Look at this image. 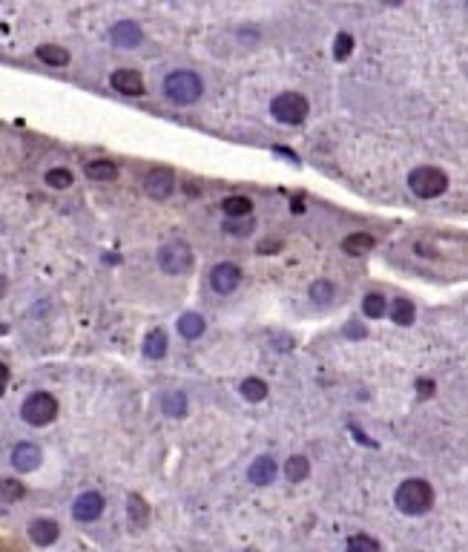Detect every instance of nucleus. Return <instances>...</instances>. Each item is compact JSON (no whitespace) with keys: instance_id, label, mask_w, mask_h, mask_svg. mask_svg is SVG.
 Masks as SVG:
<instances>
[{"instance_id":"f3484780","label":"nucleus","mask_w":468,"mask_h":552,"mask_svg":"<svg viewBox=\"0 0 468 552\" xmlns=\"http://www.w3.org/2000/svg\"><path fill=\"white\" fill-rule=\"evenodd\" d=\"M87 179H92V181H112L115 176H118V167H115L112 161H107V159H95V161H89L87 164Z\"/></svg>"},{"instance_id":"4be33fe9","label":"nucleus","mask_w":468,"mask_h":552,"mask_svg":"<svg viewBox=\"0 0 468 552\" xmlns=\"http://www.w3.org/2000/svg\"><path fill=\"white\" fill-rule=\"evenodd\" d=\"M161 409L167 417H184L187 414V397L181 391H167L161 400Z\"/></svg>"},{"instance_id":"7c9ffc66","label":"nucleus","mask_w":468,"mask_h":552,"mask_svg":"<svg viewBox=\"0 0 468 552\" xmlns=\"http://www.w3.org/2000/svg\"><path fill=\"white\" fill-rule=\"evenodd\" d=\"M350 52H354V37H350L348 32L336 35V41H334V58H336V61H345Z\"/></svg>"},{"instance_id":"1a4fd4ad","label":"nucleus","mask_w":468,"mask_h":552,"mask_svg":"<svg viewBox=\"0 0 468 552\" xmlns=\"http://www.w3.org/2000/svg\"><path fill=\"white\" fill-rule=\"evenodd\" d=\"M101 512H104V498H101L98 492H84V495H78L75 504H72V515H75V521H81V524L98 521Z\"/></svg>"},{"instance_id":"6ab92c4d","label":"nucleus","mask_w":468,"mask_h":552,"mask_svg":"<svg viewBox=\"0 0 468 552\" xmlns=\"http://www.w3.org/2000/svg\"><path fill=\"white\" fill-rule=\"evenodd\" d=\"M144 354L150 359H161L167 354V334L161 328H152L147 337H144Z\"/></svg>"},{"instance_id":"2f4dec72","label":"nucleus","mask_w":468,"mask_h":552,"mask_svg":"<svg viewBox=\"0 0 468 552\" xmlns=\"http://www.w3.org/2000/svg\"><path fill=\"white\" fill-rule=\"evenodd\" d=\"M224 231L233 233V236H247L253 231V219L250 222L247 219H230V222H224Z\"/></svg>"},{"instance_id":"f257e3e1","label":"nucleus","mask_w":468,"mask_h":552,"mask_svg":"<svg viewBox=\"0 0 468 552\" xmlns=\"http://www.w3.org/2000/svg\"><path fill=\"white\" fill-rule=\"evenodd\" d=\"M394 504H397L399 512H405V515H425V512L434 506V489L422 478H408V481L399 483V489L394 495Z\"/></svg>"},{"instance_id":"7ed1b4c3","label":"nucleus","mask_w":468,"mask_h":552,"mask_svg":"<svg viewBox=\"0 0 468 552\" xmlns=\"http://www.w3.org/2000/svg\"><path fill=\"white\" fill-rule=\"evenodd\" d=\"M408 187H411V193L420 196V199H437L448 190V176L442 173L440 167H417L411 170V176H408Z\"/></svg>"},{"instance_id":"473e14b6","label":"nucleus","mask_w":468,"mask_h":552,"mask_svg":"<svg viewBox=\"0 0 468 552\" xmlns=\"http://www.w3.org/2000/svg\"><path fill=\"white\" fill-rule=\"evenodd\" d=\"M6 386H9V368H6L3 363H0V394L6 391Z\"/></svg>"},{"instance_id":"2eb2a0df","label":"nucleus","mask_w":468,"mask_h":552,"mask_svg":"<svg viewBox=\"0 0 468 552\" xmlns=\"http://www.w3.org/2000/svg\"><path fill=\"white\" fill-rule=\"evenodd\" d=\"M127 518L132 524V529H147L150 524V504L141 498V495H129L127 498Z\"/></svg>"},{"instance_id":"b1692460","label":"nucleus","mask_w":468,"mask_h":552,"mask_svg":"<svg viewBox=\"0 0 468 552\" xmlns=\"http://www.w3.org/2000/svg\"><path fill=\"white\" fill-rule=\"evenodd\" d=\"M285 474H287V481L290 483H302L307 474H310V463H307V458H302V454H294V458L287 461V466H285Z\"/></svg>"},{"instance_id":"dca6fc26","label":"nucleus","mask_w":468,"mask_h":552,"mask_svg":"<svg viewBox=\"0 0 468 552\" xmlns=\"http://www.w3.org/2000/svg\"><path fill=\"white\" fill-rule=\"evenodd\" d=\"M204 317L201 314H196V311H187V314H181L179 317V334L181 337H187V339H196V337H201L204 334Z\"/></svg>"},{"instance_id":"f03ea898","label":"nucleus","mask_w":468,"mask_h":552,"mask_svg":"<svg viewBox=\"0 0 468 552\" xmlns=\"http://www.w3.org/2000/svg\"><path fill=\"white\" fill-rule=\"evenodd\" d=\"M201 92H204L201 78H199L196 72H190V69H175V72H170L167 78H164V95H167V101L179 104V107L196 104V101L201 98Z\"/></svg>"},{"instance_id":"5701e85b","label":"nucleus","mask_w":468,"mask_h":552,"mask_svg":"<svg viewBox=\"0 0 468 552\" xmlns=\"http://www.w3.org/2000/svg\"><path fill=\"white\" fill-rule=\"evenodd\" d=\"M239 391H242L244 400H250V403H259V400L267 397V383H264V380H259V377H247L244 383L239 386Z\"/></svg>"},{"instance_id":"a211bd4d","label":"nucleus","mask_w":468,"mask_h":552,"mask_svg":"<svg viewBox=\"0 0 468 552\" xmlns=\"http://www.w3.org/2000/svg\"><path fill=\"white\" fill-rule=\"evenodd\" d=\"M222 211L227 213V219H247L253 213V202L247 196H227L222 202Z\"/></svg>"},{"instance_id":"393cba45","label":"nucleus","mask_w":468,"mask_h":552,"mask_svg":"<svg viewBox=\"0 0 468 552\" xmlns=\"http://www.w3.org/2000/svg\"><path fill=\"white\" fill-rule=\"evenodd\" d=\"M388 311H391V319L397 322V326H411L414 322V305L408 299H394Z\"/></svg>"},{"instance_id":"20e7f679","label":"nucleus","mask_w":468,"mask_h":552,"mask_svg":"<svg viewBox=\"0 0 468 552\" xmlns=\"http://www.w3.org/2000/svg\"><path fill=\"white\" fill-rule=\"evenodd\" d=\"M21 417H24V423H29L35 429H44L57 417V400L52 394H46V391H35V394H29L24 400Z\"/></svg>"},{"instance_id":"c85d7f7f","label":"nucleus","mask_w":468,"mask_h":552,"mask_svg":"<svg viewBox=\"0 0 468 552\" xmlns=\"http://www.w3.org/2000/svg\"><path fill=\"white\" fill-rule=\"evenodd\" d=\"M345 552H379V544L370 535H350Z\"/></svg>"},{"instance_id":"c756f323","label":"nucleus","mask_w":468,"mask_h":552,"mask_svg":"<svg viewBox=\"0 0 468 552\" xmlns=\"http://www.w3.org/2000/svg\"><path fill=\"white\" fill-rule=\"evenodd\" d=\"M310 299H314V302H330V299H334V285H330L327 279L314 282V285H310Z\"/></svg>"},{"instance_id":"bb28decb","label":"nucleus","mask_w":468,"mask_h":552,"mask_svg":"<svg viewBox=\"0 0 468 552\" xmlns=\"http://www.w3.org/2000/svg\"><path fill=\"white\" fill-rule=\"evenodd\" d=\"M24 492H26V489H24L21 481H15V478H3V481H0V501H3V504L21 501Z\"/></svg>"},{"instance_id":"6e6552de","label":"nucleus","mask_w":468,"mask_h":552,"mask_svg":"<svg viewBox=\"0 0 468 552\" xmlns=\"http://www.w3.org/2000/svg\"><path fill=\"white\" fill-rule=\"evenodd\" d=\"M239 282H242V268L233 262H219L216 268L210 271V285L216 294H224V296L233 294L239 288Z\"/></svg>"},{"instance_id":"f704fd0d","label":"nucleus","mask_w":468,"mask_h":552,"mask_svg":"<svg viewBox=\"0 0 468 552\" xmlns=\"http://www.w3.org/2000/svg\"><path fill=\"white\" fill-rule=\"evenodd\" d=\"M6 288H9V285H6V276H0V299L6 296Z\"/></svg>"},{"instance_id":"412c9836","label":"nucleus","mask_w":468,"mask_h":552,"mask_svg":"<svg viewBox=\"0 0 468 552\" xmlns=\"http://www.w3.org/2000/svg\"><path fill=\"white\" fill-rule=\"evenodd\" d=\"M37 58L49 66H66L69 64V52L64 46H55V44H44L37 46Z\"/></svg>"},{"instance_id":"0eeeda50","label":"nucleus","mask_w":468,"mask_h":552,"mask_svg":"<svg viewBox=\"0 0 468 552\" xmlns=\"http://www.w3.org/2000/svg\"><path fill=\"white\" fill-rule=\"evenodd\" d=\"M172 190H175V176L170 173V170H164V167H155V170H150V173L144 176V193L150 199H155V202L170 199Z\"/></svg>"},{"instance_id":"cd10ccee","label":"nucleus","mask_w":468,"mask_h":552,"mask_svg":"<svg viewBox=\"0 0 468 552\" xmlns=\"http://www.w3.org/2000/svg\"><path fill=\"white\" fill-rule=\"evenodd\" d=\"M46 184L55 190H66V187H72V173L66 167H52L46 173Z\"/></svg>"},{"instance_id":"ddd939ff","label":"nucleus","mask_w":468,"mask_h":552,"mask_svg":"<svg viewBox=\"0 0 468 552\" xmlns=\"http://www.w3.org/2000/svg\"><path fill=\"white\" fill-rule=\"evenodd\" d=\"M247 478H250V483H256V486H270L273 481H276V461H273L270 454H262V458H256L250 463Z\"/></svg>"},{"instance_id":"423d86ee","label":"nucleus","mask_w":468,"mask_h":552,"mask_svg":"<svg viewBox=\"0 0 468 552\" xmlns=\"http://www.w3.org/2000/svg\"><path fill=\"white\" fill-rule=\"evenodd\" d=\"M159 268L167 276H181L192 268V247L181 239H172L159 247Z\"/></svg>"},{"instance_id":"a878e982","label":"nucleus","mask_w":468,"mask_h":552,"mask_svg":"<svg viewBox=\"0 0 468 552\" xmlns=\"http://www.w3.org/2000/svg\"><path fill=\"white\" fill-rule=\"evenodd\" d=\"M362 311H365V317H370V319H379V317L388 314V299L379 296V294H368V296L362 299Z\"/></svg>"},{"instance_id":"72a5a7b5","label":"nucleus","mask_w":468,"mask_h":552,"mask_svg":"<svg viewBox=\"0 0 468 552\" xmlns=\"http://www.w3.org/2000/svg\"><path fill=\"white\" fill-rule=\"evenodd\" d=\"M431 389H434V386L428 383V380H420V394H422V397H428V394H431Z\"/></svg>"},{"instance_id":"39448f33","label":"nucleus","mask_w":468,"mask_h":552,"mask_svg":"<svg viewBox=\"0 0 468 552\" xmlns=\"http://www.w3.org/2000/svg\"><path fill=\"white\" fill-rule=\"evenodd\" d=\"M307 98L299 92H279L276 98L270 101V112L273 118H276L279 124H287V127H296L307 118Z\"/></svg>"},{"instance_id":"f8f14e48","label":"nucleus","mask_w":468,"mask_h":552,"mask_svg":"<svg viewBox=\"0 0 468 552\" xmlns=\"http://www.w3.org/2000/svg\"><path fill=\"white\" fill-rule=\"evenodd\" d=\"M41 461H44V454L35 443H17L12 449V466L17 472H35L37 466H41Z\"/></svg>"},{"instance_id":"9d476101","label":"nucleus","mask_w":468,"mask_h":552,"mask_svg":"<svg viewBox=\"0 0 468 552\" xmlns=\"http://www.w3.org/2000/svg\"><path fill=\"white\" fill-rule=\"evenodd\" d=\"M109 84L121 95H144V78H141V72H135V69H115L109 75Z\"/></svg>"},{"instance_id":"4468645a","label":"nucleus","mask_w":468,"mask_h":552,"mask_svg":"<svg viewBox=\"0 0 468 552\" xmlns=\"http://www.w3.org/2000/svg\"><path fill=\"white\" fill-rule=\"evenodd\" d=\"M57 535H61V529H57V524H55V521H49V518H37V521H32V524H29V538H32L37 546H49V544H55V541H57Z\"/></svg>"},{"instance_id":"aec40b11","label":"nucleus","mask_w":468,"mask_h":552,"mask_svg":"<svg viewBox=\"0 0 468 552\" xmlns=\"http://www.w3.org/2000/svg\"><path fill=\"white\" fill-rule=\"evenodd\" d=\"M374 244H377L374 236H368V233H350V236H345V242H342V251L350 253V256H362V253H368Z\"/></svg>"},{"instance_id":"9b49d317","label":"nucleus","mask_w":468,"mask_h":552,"mask_svg":"<svg viewBox=\"0 0 468 552\" xmlns=\"http://www.w3.org/2000/svg\"><path fill=\"white\" fill-rule=\"evenodd\" d=\"M141 26L138 24H132V21H121V24H115L112 29H109V41L115 44V46H121V49H135L141 44Z\"/></svg>"}]
</instances>
